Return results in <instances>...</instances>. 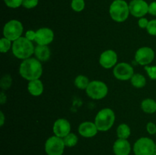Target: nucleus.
I'll return each mask as SVG.
<instances>
[{
  "instance_id": "obj_1",
  "label": "nucleus",
  "mask_w": 156,
  "mask_h": 155,
  "mask_svg": "<svg viewBox=\"0 0 156 155\" xmlns=\"http://www.w3.org/2000/svg\"><path fill=\"white\" fill-rule=\"evenodd\" d=\"M19 73L23 78L28 81L40 79L43 74L41 62L35 58L24 59L20 65Z\"/></svg>"
},
{
  "instance_id": "obj_2",
  "label": "nucleus",
  "mask_w": 156,
  "mask_h": 155,
  "mask_svg": "<svg viewBox=\"0 0 156 155\" xmlns=\"http://www.w3.org/2000/svg\"><path fill=\"white\" fill-rule=\"evenodd\" d=\"M34 49L32 41L28 40L25 36H21L12 43V53L16 58L26 59L34 54Z\"/></svg>"
},
{
  "instance_id": "obj_3",
  "label": "nucleus",
  "mask_w": 156,
  "mask_h": 155,
  "mask_svg": "<svg viewBox=\"0 0 156 155\" xmlns=\"http://www.w3.org/2000/svg\"><path fill=\"white\" fill-rule=\"evenodd\" d=\"M115 113L110 108L101 109L94 119V124L101 132H107L112 128L115 122Z\"/></svg>"
},
{
  "instance_id": "obj_4",
  "label": "nucleus",
  "mask_w": 156,
  "mask_h": 155,
  "mask_svg": "<svg viewBox=\"0 0 156 155\" xmlns=\"http://www.w3.org/2000/svg\"><path fill=\"white\" fill-rule=\"evenodd\" d=\"M109 13L111 18L116 22L121 23L126 21L129 17V5L124 0H116L110 5Z\"/></svg>"
},
{
  "instance_id": "obj_5",
  "label": "nucleus",
  "mask_w": 156,
  "mask_h": 155,
  "mask_svg": "<svg viewBox=\"0 0 156 155\" xmlns=\"http://www.w3.org/2000/svg\"><path fill=\"white\" fill-rule=\"evenodd\" d=\"M86 94L93 100H101L105 98L108 93V88L106 84L101 81H92L86 88Z\"/></svg>"
},
{
  "instance_id": "obj_6",
  "label": "nucleus",
  "mask_w": 156,
  "mask_h": 155,
  "mask_svg": "<svg viewBox=\"0 0 156 155\" xmlns=\"http://www.w3.org/2000/svg\"><path fill=\"white\" fill-rule=\"evenodd\" d=\"M23 25L21 21L18 20H11L5 24L3 27V35L4 37L15 41L18 38L21 37L23 33Z\"/></svg>"
},
{
  "instance_id": "obj_7",
  "label": "nucleus",
  "mask_w": 156,
  "mask_h": 155,
  "mask_svg": "<svg viewBox=\"0 0 156 155\" xmlns=\"http://www.w3.org/2000/svg\"><path fill=\"white\" fill-rule=\"evenodd\" d=\"M135 155H152L155 152V143L151 138L143 137L137 140L133 145Z\"/></svg>"
},
{
  "instance_id": "obj_8",
  "label": "nucleus",
  "mask_w": 156,
  "mask_h": 155,
  "mask_svg": "<svg viewBox=\"0 0 156 155\" xmlns=\"http://www.w3.org/2000/svg\"><path fill=\"white\" fill-rule=\"evenodd\" d=\"M65 147L63 139L56 135L50 137L45 142V151L47 155H62Z\"/></svg>"
},
{
  "instance_id": "obj_9",
  "label": "nucleus",
  "mask_w": 156,
  "mask_h": 155,
  "mask_svg": "<svg viewBox=\"0 0 156 155\" xmlns=\"http://www.w3.org/2000/svg\"><path fill=\"white\" fill-rule=\"evenodd\" d=\"M114 77L120 81L130 80L134 74L133 68L131 65L126 62H121L114 66L113 71Z\"/></svg>"
},
{
  "instance_id": "obj_10",
  "label": "nucleus",
  "mask_w": 156,
  "mask_h": 155,
  "mask_svg": "<svg viewBox=\"0 0 156 155\" xmlns=\"http://www.w3.org/2000/svg\"><path fill=\"white\" fill-rule=\"evenodd\" d=\"M155 59V52L149 46L140 47L137 50L135 54V60L139 65H149Z\"/></svg>"
},
{
  "instance_id": "obj_11",
  "label": "nucleus",
  "mask_w": 156,
  "mask_h": 155,
  "mask_svg": "<svg viewBox=\"0 0 156 155\" xmlns=\"http://www.w3.org/2000/svg\"><path fill=\"white\" fill-rule=\"evenodd\" d=\"M129 8L130 14L136 18H143L149 13V4L145 0H132Z\"/></svg>"
},
{
  "instance_id": "obj_12",
  "label": "nucleus",
  "mask_w": 156,
  "mask_h": 155,
  "mask_svg": "<svg viewBox=\"0 0 156 155\" xmlns=\"http://www.w3.org/2000/svg\"><path fill=\"white\" fill-rule=\"evenodd\" d=\"M54 40V33L48 27H41L36 31L35 42L37 45L48 46Z\"/></svg>"
},
{
  "instance_id": "obj_13",
  "label": "nucleus",
  "mask_w": 156,
  "mask_h": 155,
  "mask_svg": "<svg viewBox=\"0 0 156 155\" xmlns=\"http://www.w3.org/2000/svg\"><path fill=\"white\" fill-rule=\"evenodd\" d=\"M117 62V54L112 50H108L104 51L99 58V63L103 68L106 69L113 68Z\"/></svg>"
},
{
  "instance_id": "obj_14",
  "label": "nucleus",
  "mask_w": 156,
  "mask_h": 155,
  "mask_svg": "<svg viewBox=\"0 0 156 155\" xmlns=\"http://www.w3.org/2000/svg\"><path fill=\"white\" fill-rule=\"evenodd\" d=\"M71 125L66 119H58L56 120L53 126V132L54 135L63 138L70 133Z\"/></svg>"
},
{
  "instance_id": "obj_15",
  "label": "nucleus",
  "mask_w": 156,
  "mask_h": 155,
  "mask_svg": "<svg viewBox=\"0 0 156 155\" xmlns=\"http://www.w3.org/2000/svg\"><path fill=\"white\" fill-rule=\"evenodd\" d=\"M78 130H79V133L85 138L94 137L98 132L96 125L94 124V122H84L81 123Z\"/></svg>"
},
{
  "instance_id": "obj_16",
  "label": "nucleus",
  "mask_w": 156,
  "mask_h": 155,
  "mask_svg": "<svg viewBox=\"0 0 156 155\" xmlns=\"http://www.w3.org/2000/svg\"><path fill=\"white\" fill-rule=\"evenodd\" d=\"M113 150L115 155H129L131 151V146L127 139L118 138L113 145Z\"/></svg>"
},
{
  "instance_id": "obj_17",
  "label": "nucleus",
  "mask_w": 156,
  "mask_h": 155,
  "mask_svg": "<svg viewBox=\"0 0 156 155\" xmlns=\"http://www.w3.org/2000/svg\"><path fill=\"white\" fill-rule=\"evenodd\" d=\"M27 91L34 97L41 96L44 92L43 82L40 79L30 81L28 84H27Z\"/></svg>"
},
{
  "instance_id": "obj_18",
  "label": "nucleus",
  "mask_w": 156,
  "mask_h": 155,
  "mask_svg": "<svg viewBox=\"0 0 156 155\" xmlns=\"http://www.w3.org/2000/svg\"><path fill=\"white\" fill-rule=\"evenodd\" d=\"M50 50L47 46L37 45L34 49V56L41 62H47L50 58Z\"/></svg>"
},
{
  "instance_id": "obj_19",
  "label": "nucleus",
  "mask_w": 156,
  "mask_h": 155,
  "mask_svg": "<svg viewBox=\"0 0 156 155\" xmlns=\"http://www.w3.org/2000/svg\"><path fill=\"white\" fill-rule=\"evenodd\" d=\"M141 108L146 113L152 114L156 112V100L152 99H145L141 103Z\"/></svg>"
},
{
  "instance_id": "obj_20",
  "label": "nucleus",
  "mask_w": 156,
  "mask_h": 155,
  "mask_svg": "<svg viewBox=\"0 0 156 155\" xmlns=\"http://www.w3.org/2000/svg\"><path fill=\"white\" fill-rule=\"evenodd\" d=\"M131 130L129 126L127 124L122 123L119 125L117 129V135L118 138L121 139H127L130 136Z\"/></svg>"
},
{
  "instance_id": "obj_21",
  "label": "nucleus",
  "mask_w": 156,
  "mask_h": 155,
  "mask_svg": "<svg viewBox=\"0 0 156 155\" xmlns=\"http://www.w3.org/2000/svg\"><path fill=\"white\" fill-rule=\"evenodd\" d=\"M131 84L136 88H142L146 86V79L141 74H134L130 79Z\"/></svg>"
},
{
  "instance_id": "obj_22",
  "label": "nucleus",
  "mask_w": 156,
  "mask_h": 155,
  "mask_svg": "<svg viewBox=\"0 0 156 155\" xmlns=\"http://www.w3.org/2000/svg\"><path fill=\"white\" fill-rule=\"evenodd\" d=\"M74 83L76 88H79V89L86 90L88 84H89L90 81L86 76L80 74V75H78L77 77L76 78Z\"/></svg>"
},
{
  "instance_id": "obj_23",
  "label": "nucleus",
  "mask_w": 156,
  "mask_h": 155,
  "mask_svg": "<svg viewBox=\"0 0 156 155\" xmlns=\"http://www.w3.org/2000/svg\"><path fill=\"white\" fill-rule=\"evenodd\" d=\"M62 139H63L66 147H74L77 144L78 141H79V138H78L77 135L74 133H71V132L66 137H64Z\"/></svg>"
},
{
  "instance_id": "obj_24",
  "label": "nucleus",
  "mask_w": 156,
  "mask_h": 155,
  "mask_svg": "<svg viewBox=\"0 0 156 155\" xmlns=\"http://www.w3.org/2000/svg\"><path fill=\"white\" fill-rule=\"evenodd\" d=\"M12 41L5 37H2L0 40V52L5 53L12 47Z\"/></svg>"
},
{
  "instance_id": "obj_25",
  "label": "nucleus",
  "mask_w": 156,
  "mask_h": 155,
  "mask_svg": "<svg viewBox=\"0 0 156 155\" xmlns=\"http://www.w3.org/2000/svg\"><path fill=\"white\" fill-rule=\"evenodd\" d=\"M12 84V78L9 74H5L0 81V87L3 91L8 90Z\"/></svg>"
},
{
  "instance_id": "obj_26",
  "label": "nucleus",
  "mask_w": 156,
  "mask_h": 155,
  "mask_svg": "<svg viewBox=\"0 0 156 155\" xmlns=\"http://www.w3.org/2000/svg\"><path fill=\"white\" fill-rule=\"evenodd\" d=\"M85 7V0H72L71 8L76 12H80L84 10Z\"/></svg>"
},
{
  "instance_id": "obj_27",
  "label": "nucleus",
  "mask_w": 156,
  "mask_h": 155,
  "mask_svg": "<svg viewBox=\"0 0 156 155\" xmlns=\"http://www.w3.org/2000/svg\"><path fill=\"white\" fill-rule=\"evenodd\" d=\"M6 5L11 9H17L22 5L23 0H4Z\"/></svg>"
},
{
  "instance_id": "obj_28",
  "label": "nucleus",
  "mask_w": 156,
  "mask_h": 155,
  "mask_svg": "<svg viewBox=\"0 0 156 155\" xmlns=\"http://www.w3.org/2000/svg\"><path fill=\"white\" fill-rule=\"evenodd\" d=\"M146 30L149 34L152 35V36H156V19L149 21Z\"/></svg>"
},
{
  "instance_id": "obj_29",
  "label": "nucleus",
  "mask_w": 156,
  "mask_h": 155,
  "mask_svg": "<svg viewBox=\"0 0 156 155\" xmlns=\"http://www.w3.org/2000/svg\"><path fill=\"white\" fill-rule=\"evenodd\" d=\"M144 69L147 72L148 76L152 80H156V65H155V66H148V65H146L144 67Z\"/></svg>"
},
{
  "instance_id": "obj_30",
  "label": "nucleus",
  "mask_w": 156,
  "mask_h": 155,
  "mask_svg": "<svg viewBox=\"0 0 156 155\" xmlns=\"http://www.w3.org/2000/svg\"><path fill=\"white\" fill-rule=\"evenodd\" d=\"M39 0H23L22 6L25 9H31L36 7L38 5Z\"/></svg>"
},
{
  "instance_id": "obj_31",
  "label": "nucleus",
  "mask_w": 156,
  "mask_h": 155,
  "mask_svg": "<svg viewBox=\"0 0 156 155\" xmlns=\"http://www.w3.org/2000/svg\"><path fill=\"white\" fill-rule=\"evenodd\" d=\"M146 130L150 135H155L156 133V125L152 122H148L146 125Z\"/></svg>"
},
{
  "instance_id": "obj_32",
  "label": "nucleus",
  "mask_w": 156,
  "mask_h": 155,
  "mask_svg": "<svg viewBox=\"0 0 156 155\" xmlns=\"http://www.w3.org/2000/svg\"><path fill=\"white\" fill-rule=\"evenodd\" d=\"M25 36L28 40L35 41V39H36V31L32 30H27V31H26L25 36Z\"/></svg>"
},
{
  "instance_id": "obj_33",
  "label": "nucleus",
  "mask_w": 156,
  "mask_h": 155,
  "mask_svg": "<svg viewBox=\"0 0 156 155\" xmlns=\"http://www.w3.org/2000/svg\"><path fill=\"white\" fill-rule=\"evenodd\" d=\"M149 21H148L147 18H140L138 21V25L140 28L143 29H146L147 28V26L149 24Z\"/></svg>"
},
{
  "instance_id": "obj_34",
  "label": "nucleus",
  "mask_w": 156,
  "mask_h": 155,
  "mask_svg": "<svg viewBox=\"0 0 156 155\" xmlns=\"http://www.w3.org/2000/svg\"><path fill=\"white\" fill-rule=\"evenodd\" d=\"M149 14L156 16V1L152 2L149 5Z\"/></svg>"
},
{
  "instance_id": "obj_35",
  "label": "nucleus",
  "mask_w": 156,
  "mask_h": 155,
  "mask_svg": "<svg viewBox=\"0 0 156 155\" xmlns=\"http://www.w3.org/2000/svg\"><path fill=\"white\" fill-rule=\"evenodd\" d=\"M6 100H7V97L5 94V93L3 91H2L1 94H0V103L2 105L4 104V103H5Z\"/></svg>"
},
{
  "instance_id": "obj_36",
  "label": "nucleus",
  "mask_w": 156,
  "mask_h": 155,
  "mask_svg": "<svg viewBox=\"0 0 156 155\" xmlns=\"http://www.w3.org/2000/svg\"><path fill=\"white\" fill-rule=\"evenodd\" d=\"M5 123V115L2 112H0V126H2Z\"/></svg>"
},
{
  "instance_id": "obj_37",
  "label": "nucleus",
  "mask_w": 156,
  "mask_h": 155,
  "mask_svg": "<svg viewBox=\"0 0 156 155\" xmlns=\"http://www.w3.org/2000/svg\"><path fill=\"white\" fill-rule=\"evenodd\" d=\"M152 155H156V152H155V153H154L153 154H152Z\"/></svg>"
},
{
  "instance_id": "obj_38",
  "label": "nucleus",
  "mask_w": 156,
  "mask_h": 155,
  "mask_svg": "<svg viewBox=\"0 0 156 155\" xmlns=\"http://www.w3.org/2000/svg\"><path fill=\"white\" fill-rule=\"evenodd\" d=\"M155 152H156V142H155Z\"/></svg>"
},
{
  "instance_id": "obj_39",
  "label": "nucleus",
  "mask_w": 156,
  "mask_h": 155,
  "mask_svg": "<svg viewBox=\"0 0 156 155\" xmlns=\"http://www.w3.org/2000/svg\"><path fill=\"white\" fill-rule=\"evenodd\" d=\"M114 1H116V0H114Z\"/></svg>"
}]
</instances>
